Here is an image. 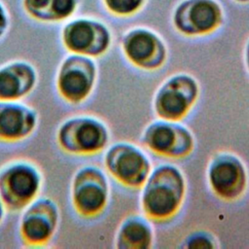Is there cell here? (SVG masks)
<instances>
[{
	"label": "cell",
	"mask_w": 249,
	"mask_h": 249,
	"mask_svg": "<svg viewBox=\"0 0 249 249\" xmlns=\"http://www.w3.org/2000/svg\"><path fill=\"white\" fill-rule=\"evenodd\" d=\"M23 5L28 14L37 19L58 21L73 13L76 0H23Z\"/></svg>",
	"instance_id": "4fadbf2b"
},
{
	"label": "cell",
	"mask_w": 249,
	"mask_h": 249,
	"mask_svg": "<svg viewBox=\"0 0 249 249\" xmlns=\"http://www.w3.org/2000/svg\"><path fill=\"white\" fill-rule=\"evenodd\" d=\"M37 74L26 62L16 61L0 68V101H18L35 87Z\"/></svg>",
	"instance_id": "9c48e42d"
},
{
	"label": "cell",
	"mask_w": 249,
	"mask_h": 249,
	"mask_svg": "<svg viewBox=\"0 0 249 249\" xmlns=\"http://www.w3.org/2000/svg\"><path fill=\"white\" fill-rule=\"evenodd\" d=\"M37 115L31 108L17 101H0V140L20 141L37 125Z\"/></svg>",
	"instance_id": "52a82bcc"
},
{
	"label": "cell",
	"mask_w": 249,
	"mask_h": 249,
	"mask_svg": "<svg viewBox=\"0 0 249 249\" xmlns=\"http://www.w3.org/2000/svg\"><path fill=\"white\" fill-rule=\"evenodd\" d=\"M71 195L77 212L85 217L96 215L106 203L107 189L104 177L93 167L80 169L74 177Z\"/></svg>",
	"instance_id": "5b68a950"
},
{
	"label": "cell",
	"mask_w": 249,
	"mask_h": 249,
	"mask_svg": "<svg viewBox=\"0 0 249 249\" xmlns=\"http://www.w3.org/2000/svg\"><path fill=\"white\" fill-rule=\"evenodd\" d=\"M194 86L188 79H177L173 84L166 86L158 97L159 114L163 118L173 120L182 117L196 93Z\"/></svg>",
	"instance_id": "8fae6325"
},
{
	"label": "cell",
	"mask_w": 249,
	"mask_h": 249,
	"mask_svg": "<svg viewBox=\"0 0 249 249\" xmlns=\"http://www.w3.org/2000/svg\"><path fill=\"white\" fill-rule=\"evenodd\" d=\"M107 165L119 180L129 185L141 183L148 171L145 158L130 147L112 149L107 155Z\"/></svg>",
	"instance_id": "30bf717a"
},
{
	"label": "cell",
	"mask_w": 249,
	"mask_h": 249,
	"mask_svg": "<svg viewBox=\"0 0 249 249\" xmlns=\"http://www.w3.org/2000/svg\"><path fill=\"white\" fill-rule=\"evenodd\" d=\"M176 170H173L168 183L163 179H154L152 185L146 190L144 206L146 211L154 218H166L172 214L181 198L182 184Z\"/></svg>",
	"instance_id": "ba28073f"
},
{
	"label": "cell",
	"mask_w": 249,
	"mask_h": 249,
	"mask_svg": "<svg viewBox=\"0 0 249 249\" xmlns=\"http://www.w3.org/2000/svg\"><path fill=\"white\" fill-rule=\"evenodd\" d=\"M155 49V39L147 32L132 35L126 44L128 56L137 63H144L152 55Z\"/></svg>",
	"instance_id": "9a60e30c"
},
{
	"label": "cell",
	"mask_w": 249,
	"mask_h": 249,
	"mask_svg": "<svg viewBox=\"0 0 249 249\" xmlns=\"http://www.w3.org/2000/svg\"><path fill=\"white\" fill-rule=\"evenodd\" d=\"M62 41L66 49L77 54H98L107 45L106 31L98 24L75 20L64 26Z\"/></svg>",
	"instance_id": "8992f818"
},
{
	"label": "cell",
	"mask_w": 249,
	"mask_h": 249,
	"mask_svg": "<svg viewBox=\"0 0 249 249\" xmlns=\"http://www.w3.org/2000/svg\"><path fill=\"white\" fill-rule=\"evenodd\" d=\"M189 247L191 248H209L212 247L210 240L202 235L194 236L189 242Z\"/></svg>",
	"instance_id": "d6986e66"
},
{
	"label": "cell",
	"mask_w": 249,
	"mask_h": 249,
	"mask_svg": "<svg viewBox=\"0 0 249 249\" xmlns=\"http://www.w3.org/2000/svg\"><path fill=\"white\" fill-rule=\"evenodd\" d=\"M191 19L196 30L207 31L216 23L217 11L211 3L201 1L192 9Z\"/></svg>",
	"instance_id": "e0dca14e"
},
{
	"label": "cell",
	"mask_w": 249,
	"mask_h": 249,
	"mask_svg": "<svg viewBox=\"0 0 249 249\" xmlns=\"http://www.w3.org/2000/svg\"><path fill=\"white\" fill-rule=\"evenodd\" d=\"M104 126L97 121L80 117L66 121L58 129L57 140L60 147L71 154H92L106 143Z\"/></svg>",
	"instance_id": "7a4b0ae2"
},
{
	"label": "cell",
	"mask_w": 249,
	"mask_h": 249,
	"mask_svg": "<svg viewBox=\"0 0 249 249\" xmlns=\"http://www.w3.org/2000/svg\"><path fill=\"white\" fill-rule=\"evenodd\" d=\"M41 183V174L32 163H11L0 171V197L13 211L25 209L37 198Z\"/></svg>",
	"instance_id": "6da1fadb"
},
{
	"label": "cell",
	"mask_w": 249,
	"mask_h": 249,
	"mask_svg": "<svg viewBox=\"0 0 249 249\" xmlns=\"http://www.w3.org/2000/svg\"><path fill=\"white\" fill-rule=\"evenodd\" d=\"M59 222L58 208L50 198H36L25 209L20 221V235L30 246H42L54 234Z\"/></svg>",
	"instance_id": "3957f363"
},
{
	"label": "cell",
	"mask_w": 249,
	"mask_h": 249,
	"mask_svg": "<svg viewBox=\"0 0 249 249\" xmlns=\"http://www.w3.org/2000/svg\"><path fill=\"white\" fill-rule=\"evenodd\" d=\"M210 182L218 195L227 197L236 196L242 188V168L234 160H218L211 167Z\"/></svg>",
	"instance_id": "7c38bea8"
},
{
	"label": "cell",
	"mask_w": 249,
	"mask_h": 249,
	"mask_svg": "<svg viewBox=\"0 0 249 249\" xmlns=\"http://www.w3.org/2000/svg\"><path fill=\"white\" fill-rule=\"evenodd\" d=\"M3 214H4V203L0 197V223L2 221V218H3Z\"/></svg>",
	"instance_id": "44dd1931"
},
{
	"label": "cell",
	"mask_w": 249,
	"mask_h": 249,
	"mask_svg": "<svg viewBox=\"0 0 249 249\" xmlns=\"http://www.w3.org/2000/svg\"><path fill=\"white\" fill-rule=\"evenodd\" d=\"M94 81V67L81 54H73L62 62L56 79L61 97L70 103L83 101L90 92Z\"/></svg>",
	"instance_id": "277c9868"
},
{
	"label": "cell",
	"mask_w": 249,
	"mask_h": 249,
	"mask_svg": "<svg viewBox=\"0 0 249 249\" xmlns=\"http://www.w3.org/2000/svg\"><path fill=\"white\" fill-rule=\"evenodd\" d=\"M108 6L118 13H128L136 8L139 0H106Z\"/></svg>",
	"instance_id": "ac0fdd59"
},
{
	"label": "cell",
	"mask_w": 249,
	"mask_h": 249,
	"mask_svg": "<svg viewBox=\"0 0 249 249\" xmlns=\"http://www.w3.org/2000/svg\"><path fill=\"white\" fill-rule=\"evenodd\" d=\"M148 143L152 149L159 153H168L172 150L175 142L173 128L165 124H158L151 128L147 135Z\"/></svg>",
	"instance_id": "2e32d148"
},
{
	"label": "cell",
	"mask_w": 249,
	"mask_h": 249,
	"mask_svg": "<svg viewBox=\"0 0 249 249\" xmlns=\"http://www.w3.org/2000/svg\"><path fill=\"white\" fill-rule=\"evenodd\" d=\"M150 238V231L146 225L138 221H130L121 230L120 246L125 248H143L148 245Z\"/></svg>",
	"instance_id": "5bb4252c"
},
{
	"label": "cell",
	"mask_w": 249,
	"mask_h": 249,
	"mask_svg": "<svg viewBox=\"0 0 249 249\" xmlns=\"http://www.w3.org/2000/svg\"><path fill=\"white\" fill-rule=\"evenodd\" d=\"M8 26V18L2 5L0 4V37L5 33Z\"/></svg>",
	"instance_id": "ffe728a7"
}]
</instances>
